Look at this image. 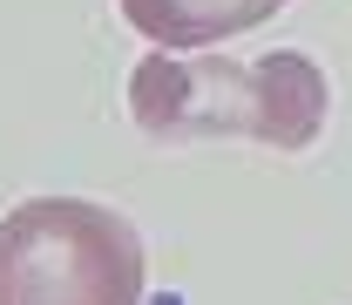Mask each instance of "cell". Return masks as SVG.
<instances>
[{
	"mask_svg": "<svg viewBox=\"0 0 352 305\" xmlns=\"http://www.w3.org/2000/svg\"><path fill=\"white\" fill-rule=\"evenodd\" d=\"M332 109L325 68L298 48H271L258 61L237 54H163L149 48L129 68V116L156 143H264V149H311Z\"/></svg>",
	"mask_w": 352,
	"mask_h": 305,
	"instance_id": "cell-1",
	"label": "cell"
},
{
	"mask_svg": "<svg viewBox=\"0 0 352 305\" xmlns=\"http://www.w3.org/2000/svg\"><path fill=\"white\" fill-rule=\"evenodd\" d=\"M142 238L88 197H28L0 218V305H142Z\"/></svg>",
	"mask_w": 352,
	"mask_h": 305,
	"instance_id": "cell-2",
	"label": "cell"
},
{
	"mask_svg": "<svg viewBox=\"0 0 352 305\" xmlns=\"http://www.w3.org/2000/svg\"><path fill=\"white\" fill-rule=\"evenodd\" d=\"M285 0H122V21L163 54H197L244 28H264Z\"/></svg>",
	"mask_w": 352,
	"mask_h": 305,
	"instance_id": "cell-3",
	"label": "cell"
}]
</instances>
